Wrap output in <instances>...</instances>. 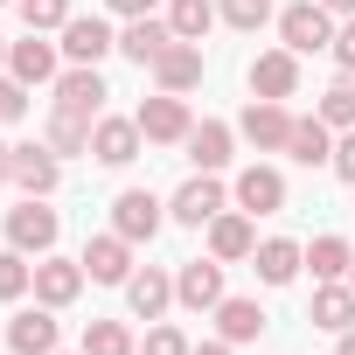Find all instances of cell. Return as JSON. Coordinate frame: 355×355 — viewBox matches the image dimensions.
Returning <instances> with one entry per match:
<instances>
[{"label":"cell","instance_id":"22","mask_svg":"<svg viewBox=\"0 0 355 355\" xmlns=\"http://www.w3.org/2000/svg\"><path fill=\"white\" fill-rule=\"evenodd\" d=\"M182 146H189L196 174H223V167H230V125H223V119H202V125H196Z\"/></svg>","mask_w":355,"mask_h":355},{"label":"cell","instance_id":"4","mask_svg":"<svg viewBox=\"0 0 355 355\" xmlns=\"http://www.w3.org/2000/svg\"><path fill=\"white\" fill-rule=\"evenodd\" d=\"M105 77H98V63H70L63 77H56V112H70V119H105Z\"/></svg>","mask_w":355,"mask_h":355},{"label":"cell","instance_id":"23","mask_svg":"<svg viewBox=\"0 0 355 355\" xmlns=\"http://www.w3.org/2000/svg\"><path fill=\"white\" fill-rule=\"evenodd\" d=\"M251 265H258V279H265V286H293V279H300V265H306V251H300L293 237H265V244L251 251Z\"/></svg>","mask_w":355,"mask_h":355},{"label":"cell","instance_id":"37","mask_svg":"<svg viewBox=\"0 0 355 355\" xmlns=\"http://www.w3.org/2000/svg\"><path fill=\"white\" fill-rule=\"evenodd\" d=\"M146 355H189V334L182 327H153L146 334Z\"/></svg>","mask_w":355,"mask_h":355},{"label":"cell","instance_id":"2","mask_svg":"<svg viewBox=\"0 0 355 355\" xmlns=\"http://www.w3.org/2000/svg\"><path fill=\"white\" fill-rule=\"evenodd\" d=\"M223 209H230V196H223V182H216V174H189V182L174 189V202H167V216H174V223H189V230L216 223Z\"/></svg>","mask_w":355,"mask_h":355},{"label":"cell","instance_id":"41","mask_svg":"<svg viewBox=\"0 0 355 355\" xmlns=\"http://www.w3.org/2000/svg\"><path fill=\"white\" fill-rule=\"evenodd\" d=\"M189 355H230V341H202V348H189Z\"/></svg>","mask_w":355,"mask_h":355},{"label":"cell","instance_id":"24","mask_svg":"<svg viewBox=\"0 0 355 355\" xmlns=\"http://www.w3.org/2000/svg\"><path fill=\"white\" fill-rule=\"evenodd\" d=\"M125 306H132L139 320H160V313L174 306V279H167V272H153V265H146V272H132V279H125Z\"/></svg>","mask_w":355,"mask_h":355},{"label":"cell","instance_id":"28","mask_svg":"<svg viewBox=\"0 0 355 355\" xmlns=\"http://www.w3.org/2000/svg\"><path fill=\"white\" fill-rule=\"evenodd\" d=\"M167 28L182 35V42H202V35L216 28V8H209V0H174V8H167Z\"/></svg>","mask_w":355,"mask_h":355},{"label":"cell","instance_id":"3","mask_svg":"<svg viewBox=\"0 0 355 355\" xmlns=\"http://www.w3.org/2000/svg\"><path fill=\"white\" fill-rule=\"evenodd\" d=\"M279 35H286V49H293V56H313V49H327V42H334V15L320 8V0H293V8L279 15Z\"/></svg>","mask_w":355,"mask_h":355},{"label":"cell","instance_id":"33","mask_svg":"<svg viewBox=\"0 0 355 355\" xmlns=\"http://www.w3.org/2000/svg\"><path fill=\"white\" fill-rule=\"evenodd\" d=\"M223 21L244 28V35H258V28L272 21V0H223Z\"/></svg>","mask_w":355,"mask_h":355},{"label":"cell","instance_id":"27","mask_svg":"<svg viewBox=\"0 0 355 355\" xmlns=\"http://www.w3.org/2000/svg\"><path fill=\"white\" fill-rule=\"evenodd\" d=\"M91 125H98V119H70V112H49V139H42V146H49L56 160H63V153H91Z\"/></svg>","mask_w":355,"mask_h":355},{"label":"cell","instance_id":"20","mask_svg":"<svg viewBox=\"0 0 355 355\" xmlns=\"http://www.w3.org/2000/svg\"><path fill=\"white\" fill-rule=\"evenodd\" d=\"M167 42H174V28H167V21H153V15H132V21H125V35H119V56H132L139 70H153V56H160Z\"/></svg>","mask_w":355,"mask_h":355},{"label":"cell","instance_id":"26","mask_svg":"<svg viewBox=\"0 0 355 355\" xmlns=\"http://www.w3.org/2000/svg\"><path fill=\"white\" fill-rule=\"evenodd\" d=\"M216 327H223V341H230V348H237V341H258V334H265V306H258V300H230V293H223Z\"/></svg>","mask_w":355,"mask_h":355},{"label":"cell","instance_id":"32","mask_svg":"<svg viewBox=\"0 0 355 355\" xmlns=\"http://www.w3.org/2000/svg\"><path fill=\"white\" fill-rule=\"evenodd\" d=\"M84 355H132V334L119 320H91L84 327Z\"/></svg>","mask_w":355,"mask_h":355},{"label":"cell","instance_id":"21","mask_svg":"<svg viewBox=\"0 0 355 355\" xmlns=\"http://www.w3.org/2000/svg\"><path fill=\"white\" fill-rule=\"evenodd\" d=\"M286 153L300 160V167H327L334 160V125L313 112V119H293V139H286Z\"/></svg>","mask_w":355,"mask_h":355},{"label":"cell","instance_id":"43","mask_svg":"<svg viewBox=\"0 0 355 355\" xmlns=\"http://www.w3.org/2000/svg\"><path fill=\"white\" fill-rule=\"evenodd\" d=\"M341 355H355V327H348V334H341Z\"/></svg>","mask_w":355,"mask_h":355},{"label":"cell","instance_id":"9","mask_svg":"<svg viewBox=\"0 0 355 355\" xmlns=\"http://www.w3.org/2000/svg\"><path fill=\"white\" fill-rule=\"evenodd\" d=\"M84 279H91L84 258H56V251L35 258V300H42V306H70V300L84 293Z\"/></svg>","mask_w":355,"mask_h":355},{"label":"cell","instance_id":"16","mask_svg":"<svg viewBox=\"0 0 355 355\" xmlns=\"http://www.w3.org/2000/svg\"><path fill=\"white\" fill-rule=\"evenodd\" d=\"M8 348L15 355H56V306H28V313H15L8 320Z\"/></svg>","mask_w":355,"mask_h":355},{"label":"cell","instance_id":"45","mask_svg":"<svg viewBox=\"0 0 355 355\" xmlns=\"http://www.w3.org/2000/svg\"><path fill=\"white\" fill-rule=\"evenodd\" d=\"M348 286H355V265H348Z\"/></svg>","mask_w":355,"mask_h":355},{"label":"cell","instance_id":"7","mask_svg":"<svg viewBox=\"0 0 355 355\" xmlns=\"http://www.w3.org/2000/svg\"><path fill=\"white\" fill-rule=\"evenodd\" d=\"M237 125H244V139H251L258 153H286V139H293V112H286L279 98H251Z\"/></svg>","mask_w":355,"mask_h":355},{"label":"cell","instance_id":"34","mask_svg":"<svg viewBox=\"0 0 355 355\" xmlns=\"http://www.w3.org/2000/svg\"><path fill=\"white\" fill-rule=\"evenodd\" d=\"M21 21H28L35 35H49V28L70 21V0H21Z\"/></svg>","mask_w":355,"mask_h":355},{"label":"cell","instance_id":"13","mask_svg":"<svg viewBox=\"0 0 355 355\" xmlns=\"http://www.w3.org/2000/svg\"><path fill=\"white\" fill-rule=\"evenodd\" d=\"M237 209L244 216H279L286 209V174L279 167H244L237 174Z\"/></svg>","mask_w":355,"mask_h":355},{"label":"cell","instance_id":"8","mask_svg":"<svg viewBox=\"0 0 355 355\" xmlns=\"http://www.w3.org/2000/svg\"><path fill=\"white\" fill-rule=\"evenodd\" d=\"M56 35H63V42H56V49H63V56H70V63H105V56H112V49H119V35H112V28H105V21H98V15H70V21H63V28H56Z\"/></svg>","mask_w":355,"mask_h":355},{"label":"cell","instance_id":"35","mask_svg":"<svg viewBox=\"0 0 355 355\" xmlns=\"http://www.w3.org/2000/svg\"><path fill=\"white\" fill-rule=\"evenodd\" d=\"M327 56H334V70H341V77H355V15H348V21L334 28V42H327Z\"/></svg>","mask_w":355,"mask_h":355},{"label":"cell","instance_id":"36","mask_svg":"<svg viewBox=\"0 0 355 355\" xmlns=\"http://www.w3.org/2000/svg\"><path fill=\"white\" fill-rule=\"evenodd\" d=\"M21 112H28V84L21 77H0V125H15Z\"/></svg>","mask_w":355,"mask_h":355},{"label":"cell","instance_id":"38","mask_svg":"<svg viewBox=\"0 0 355 355\" xmlns=\"http://www.w3.org/2000/svg\"><path fill=\"white\" fill-rule=\"evenodd\" d=\"M334 174H341V182H355V132H341L334 139V160H327Z\"/></svg>","mask_w":355,"mask_h":355},{"label":"cell","instance_id":"5","mask_svg":"<svg viewBox=\"0 0 355 355\" xmlns=\"http://www.w3.org/2000/svg\"><path fill=\"white\" fill-rule=\"evenodd\" d=\"M132 119H139V132H146L153 146H182V139L196 132V119H189V105L174 98V91H160V98H146V105H139Z\"/></svg>","mask_w":355,"mask_h":355},{"label":"cell","instance_id":"18","mask_svg":"<svg viewBox=\"0 0 355 355\" xmlns=\"http://www.w3.org/2000/svg\"><path fill=\"white\" fill-rule=\"evenodd\" d=\"M8 77L21 84H56V42H42L28 28V42H8Z\"/></svg>","mask_w":355,"mask_h":355},{"label":"cell","instance_id":"19","mask_svg":"<svg viewBox=\"0 0 355 355\" xmlns=\"http://www.w3.org/2000/svg\"><path fill=\"white\" fill-rule=\"evenodd\" d=\"M56 182H63V167L49 146H15V189L21 196H56Z\"/></svg>","mask_w":355,"mask_h":355},{"label":"cell","instance_id":"44","mask_svg":"<svg viewBox=\"0 0 355 355\" xmlns=\"http://www.w3.org/2000/svg\"><path fill=\"white\" fill-rule=\"evenodd\" d=\"M0 63H8V42H0Z\"/></svg>","mask_w":355,"mask_h":355},{"label":"cell","instance_id":"29","mask_svg":"<svg viewBox=\"0 0 355 355\" xmlns=\"http://www.w3.org/2000/svg\"><path fill=\"white\" fill-rule=\"evenodd\" d=\"M306 265H313V279L327 286V279H348V265H355V251H348L341 237H313V251H306Z\"/></svg>","mask_w":355,"mask_h":355},{"label":"cell","instance_id":"25","mask_svg":"<svg viewBox=\"0 0 355 355\" xmlns=\"http://www.w3.org/2000/svg\"><path fill=\"white\" fill-rule=\"evenodd\" d=\"M313 327H327V334H348V327H355V286L327 279V286L313 293Z\"/></svg>","mask_w":355,"mask_h":355},{"label":"cell","instance_id":"15","mask_svg":"<svg viewBox=\"0 0 355 355\" xmlns=\"http://www.w3.org/2000/svg\"><path fill=\"white\" fill-rule=\"evenodd\" d=\"M84 272H91L98 286H125V279H132V244H125L119 230L91 237V244H84Z\"/></svg>","mask_w":355,"mask_h":355},{"label":"cell","instance_id":"30","mask_svg":"<svg viewBox=\"0 0 355 355\" xmlns=\"http://www.w3.org/2000/svg\"><path fill=\"white\" fill-rule=\"evenodd\" d=\"M320 119H327L334 132H355V84H348V77H334V84L320 91Z\"/></svg>","mask_w":355,"mask_h":355},{"label":"cell","instance_id":"40","mask_svg":"<svg viewBox=\"0 0 355 355\" xmlns=\"http://www.w3.org/2000/svg\"><path fill=\"white\" fill-rule=\"evenodd\" d=\"M8 182H15V146L0 139V189H8Z\"/></svg>","mask_w":355,"mask_h":355},{"label":"cell","instance_id":"39","mask_svg":"<svg viewBox=\"0 0 355 355\" xmlns=\"http://www.w3.org/2000/svg\"><path fill=\"white\" fill-rule=\"evenodd\" d=\"M112 15H125V21L132 15H153V0H112Z\"/></svg>","mask_w":355,"mask_h":355},{"label":"cell","instance_id":"12","mask_svg":"<svg viewBox=\"0 0 355 355\" xmlns=\"http://www.w3.org/2000/svg\"><path fill=\"white\" fill-rule=\"evenodd\" d=\"M112 230H119L125 244H153V237H160V202H153L146 189H125V196L112 202Z\"/></svg>","mask_w":355,"mask_h":355},{"label":"cell","instance_id":"14","mask_svg":"<svg viewBox=\"0 0 355 355\" xmlns=\"http://www.w3.org/2000/svg\"><path fill=\"white\" fill-rule=\"evenodd\" d=\"M293 91H300V56H293V49H265V56L251 63V98H279V105H286Z\"/></svg>","mask_w":355,"mask_h":355},{"label":"cell","instance_id":"10","mask_svg":"<svg viewBox=\"0 0 355 355\" xmlns=\"http://www.w3.org/2000/svg\"><path fill=\"white\" fill-rule=\"evenodd\" d=\"M153 84H160V91H174V98L196 91V84H202V42H182V35H174V42L153 56Z\"/></svg>","mask_w":355,"mask_h":355},{"label":"cell","instance_id":"42","mask_svg":"<svg viewBox=\"0 0 355 355\" xmlns=\"http://www.w3.org/2000/svg\"><path fill=\"white\" fill-rule=\"evenodd\" d=\"M320 8H327V15H355V0H320Z\"/></svg>","mask_w":355,"mask_h":355},{"label":"cell","instance_id":"17","mask_svg":"<svg viewBox=\"0 0 355 355\" xmlns=\"http://www.w3.org/2000/svg\"><path fill=\"white\" fill-rule=\"evenodd\" d=\"M251 251H258V223H251L244 209H223V216L209 223V258L237 265V258H251Z\"/></svg>","mask_w":355,"mask_h":355},{"label":"cell","instance_id":"6","mask_svg":"<svg viewBox=\"0 0 355 355\" xmlns=\"http://www.w3.org/2000/svg\"><path fill=\"white\" fill-rule=\"evenodd\" d=\"M174 300L189 313H216L223 306V258H189L182 279H174Z\"/></svg>","mask_w":355,"mask_h":355},{"label":"cell","instance_id":"31","mask_svg":"<svg viewBox=\"0 0 355 355\" xmlns=\"http://www.w3.org/2000/svg\"><path fill=\"white\" fill-rule=\"evenodd\" d=\"M28 286H35V265H28V251L8 244V251H0V300H21Z\"/></svg>","mask_w":355,"mask_h":355},{"label":"cell","instance_id":"11","mask_svg":"<svg viewBox=\"0 0 355 355\" xmlns=\"http://www.w3.org/2000/svg\"><path fill=\"white\" fill-rule=\"evenodd\" d=\"M139 146H146L139 119H98V125H91V153H98L105 167H132V160H139Z\"/></svg>","mask_w":355,"mask_h":355},{"label":"cell","instance_id":"1","mask_svg":"<svg viewBox=\"0 0 355 355\" xmlns=\"http://www.w3.org/2000/svg\"><path fill=\"white\" fill-rule=\"evenodd\" d=\"M56 209H49V196H28L21 209H8V244L15 251H35V258H49L56 251Z\"/></svg>","mask_w":355,"mask_h":355}]
</instances>
